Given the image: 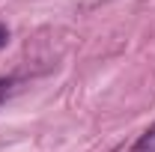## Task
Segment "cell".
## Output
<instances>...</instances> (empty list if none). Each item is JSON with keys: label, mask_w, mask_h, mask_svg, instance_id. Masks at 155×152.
<instances>
[{"label": "cell", "mask_w": 155, "mask_h": 152, "mask_svg": "<svg viewBox=\"0 0 155 152\" xmlns=\"http://www.w3.org/2000/svg\"><path fill=\"white\" fill-rule=\"evenodd\" d=\"M137 149H140V152H155V128H152V131H146V137L140 140Z\"/></svg>", "instance_id": "6da1fadb"}, {"label": "cell", "mask_w": 155, "mask_h": 152, "mask_svg": "<svg viewBox=\"0 0 155 152\" xmlns=\"http://www.w3.org/2000/svg\"><path fill=\"white\" fill-rule=\"evenodd\" d=\"M6 39H9V30H6V24H0V48L6 45Z\"/></svg>", "instance_id": "7a4b0ae2"}, {"label": "cell", "mask_w": 155, "mask_h": 152, "mask_svg": "<svg viewBox=\"0 0 155 152\" xmlns=\"http://www.w3.org/2000/svg\"><path fill=\"white\" fill-rule=\"evenodd\" d=\"M3 95H6V84L0 81V101H3Z\"/></svg>", "instance_id": "3957f363"}]
</instances>
